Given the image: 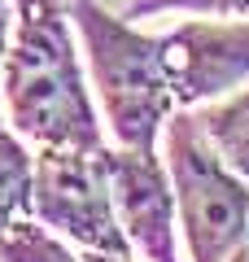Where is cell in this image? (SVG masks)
<instances>
[{
    "label": "cell",
    "mask_w": 249,
    "mask_h": 262,
    "mask_svg": "<svg viewBox=\"0 0 249 262\" xmlns=\"http://www.w3.org/2000/svg\"><path fill=\"white\" fill-rule=\"evenodd\" d=\"M0 105L9 127L39 149H105L66 0H13Z\"/></svg>",
    "instance_id": "6da1fadb"
},
{
    "label": "cell",
    "mask_w": 249,
    "mask_h": 262,
    "mask_svg": "<svg viewBox=\"0 0 249 262\" xmlns=\"http://www.w3.org/2000/svg\"><path fill=\"white\" fill-rule=\"evenodd\" d=\"M66 9L83 39V61L114 140L122 149L157 153V136L175 114L162 39L140 35L122 13H110L96 0H66Z\"/></svg>",
    "instance_id": "7a4b0ae2"
},
{
    "label": "cell",
    "mask_w": 249,
    "mask_h": 262,
    "mask_svg": "<svg viewBox=\"0 0 249 262\" xmlns=\"http://www.w3.org/2000/svg\"><path fill=\"white\" fill-rule=\"evenodd\" d=\"M166 175L193 262H227L249 223V184L214 153L188 110L166 118Z\"/></svg>",
    "instance_id": "3957f363"
},
{
    "label": "cell",
    "mask_w": 249,
    "mask_h": 262,
    "mask_svg": "<svg viewBox=\"0 0 249 262\" xmlns=\"http://www.w3.org/2000/svg\"><path fill=\"white\" fill-rule=\"evenodd\" d=\"M31 214L83 249L118 253V258L131 253V241L114 214L101 149H39Z\"/></svg>",
    "instance_id": "277c9868"
},
{
    "label": "cell",
    "mask_w": 249,
    "mask_h": 262,
    "mask_svg": "<svg viewBox=\"0 0 249 262\" xmlns=\"http://www.w3.org/2000/svg\"><path fill=\"white\" fill-rule=\"evenodd\" d=\"M162 57L179 110L214 101L249 83V18L197 13L193 22H179L162 35Z\"/></svg>",
    "instance_id": "5b68a950"
},
{
    "label": "cell",
    "mask_w": 249,
    "mask_h": 262,
    "mask_svg": "<svg viewBox=\"0 0 249 262\" xmlns=\"http://www.w3.org/2000/svg\"><path fill=\"white\" fill-rule=\"evenodd\" d=\"M105 175H110L114 214L127 232L131 249L144 253V262H179L175 249V188L157 162V153L140 149H101Z\"/></svg>",
    "instance_id": "8992f818"
},
{
    "label": "cell",
    "mask_w": 249,
    "mask_h": 262,
    "mask_svg": "<svg viewBox=\"0 0 249 262\" xmlns=\"http://www.w3.org/2000/svg\"><path fill=\"white\" fill-rule=\"evenodd\" d=\"M197 122H201L205 140L214 144V153L249 184V83L240 92H232L227 101L201 110Z\"/></svg>",
    "instance_id": "52a82bcc"
},
{
    "label": "cell",
    "mask_w": 249,
    "mask_h": 262,
    "mask_svg": "<svg viewBox=\"0 0 249 262\" xmlns=\"http://www.w3.org/2000/svg\"><path fill=\"white\" fill-rule=\"evenodd\" d=\"M31 188H35V153H27L22 136L5 122L0 127V232L18 219H31Z\"/></svg>",
    "instance_id": "ba28073f"
},
{
    "label": "cell",
    "mask_w": 249,
    "mask_h": 262,
    "mask_svg": "<svg viewBox=\"0 0 249 262\" xmlns=\"http://www.w3.org/2000/svg\"><path fill=\"white\" fill-rule=\"evenodd\" d=\"M0 262H83V258H74L53 236V227H44L31 214L0 232Z\"/></svg>",
    "instance_id": "9c48e42d"
},
{
    "label": "cell",
    "mask_w": 249,
    "mask_h": 262,
    "mask_svg": "<svg viewBox=\"0 0 249 262\" xmlns=\"http://www.w3.org/2000/svg\"><path fill=\"white\" fill-rule=\"evenodd\" d=\"M153 13H205V18H249V0H127L122 18H153Z\"/></svg>",
    "instance_id": "30bf717a"
},
{
    "label": "cell",
    "mask_w": 249,
    "mask_h": 262,
    "mask_svg": "<svg viewBox=\"0 0 249 262\" xmlns=\"http://www.w3.org/2000/svg\"><path fill=\"white\" fill-rule=\"evenodd\" d=\"M9 35H13V5L0 0V66H5V53H9Z\"/></svg>",
    "instance_id": "8fae6325"
},
{
    "label": "cell",
    "mask_w": 249,
    "mask_h": 262,
    "mask_svg": "<svg viewBox=\"0 0 249 262\" xmlns=\"http://www.w3.org/2000/svg\"><path fill=\"white\" fill-rule=\"evenodd\" d=\"M227 262H249V223H245V232H240V241H236V249L227 253Z\"/></svg>",
    "instance_id": "7c38bea8"
},
{
    "label": "cell",
    "mask_w": 249,
    "mask_h": 262,
    "mask_svg": "<svg viewBox=\"0 0 249 262\" xmlns=\"http://www.w3.org/2000/svg\"><path fill=\"white\" fill-rule=\"evenodd\" d=\"M83 262H131V253H127V258H118V253H96V249H83Z\"/></svg>",
    "instance_id": "4fadbf2b"
},
{
    "label": "cell",
    "mask_w": 249,
    "mask_h": 262,
    "mask_svg": "<svg viewBox=\"0 0 249 262\" xmlns=\"http://www.w3.org/2000/svg\"><path fill=\"white\" fill-rule=\"evenodd\" d=\"M0 127H5V105H0Z\"/></svg>",
    "instance_id": "5bb4252c"
}]
</instances>
